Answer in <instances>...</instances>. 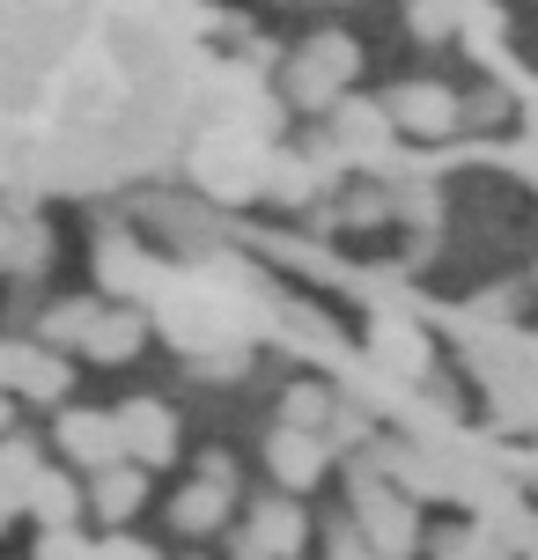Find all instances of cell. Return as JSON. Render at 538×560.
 I'll return each mask as SVG.
<instances>
[{
  "instance_id": "6da1fadb",
  "label": "cell",
  "mask_w": 538,
  "mask_h": 560,
  "mask_svg": "<svg viewBox=\"0 0 538 560\" xmlns=\"http://www.w3.org/2000/svg\"><path fill=\"white\" fill-rule=\"evenodd\" d=\"M192 177L207 185V199H258L266 177H273V148L252 133L214 126L207 140H192Z\"/></svg>"
},
{
  "instance_id": "7a4b0ae2",
  "label": "cell",
  "mask_w": 538,
  "mask_h": 560,
  "mask_svg": "<svg viewBox=\"0 0 538 560\" xmlns=\"http://www.w3.org/2000/svg\"><path fill=\"white\" fill-rule=\"evenodd\" d=\"M354 67H362V52H354V37L347 30H317L303 52L288 59V104H303V112H340L347 104V82H354Z\"/></svg>"
},
{
  "instance_id": "3957f363",
  "label": "cell",
  "mask_w": 538,
  "mask_h": 560,
  "mask_svg": "<svg viewBox=\"0 0 538 560\" xmlns=\"http://www.w3.org/2000/svg\"><path fill=\"white\" fill-rule=\"evenodd\" d=\"M67 384H74V369L59 362L52 347H37V339H0V392L59 398Z\"/></svg>"
},
{
  "instance_id": "277c9868",
  "label": "cell",
  "mask_w": 538,
  "mask_h": 560,
  "mask_svg": "<svg viewBox=\"0 0 538 560\" xmlns=\"http://www.w3.org/2000/svg\"><path fill=\"white\" fill-rule=\"evenodd\" d=\"M118 435H126V457H133L141 472L177 457V413L163 398H126V406H118Z\"/></svg>"
},
{
  "instance_id": "5b68a950",
  "label": "cell",
  "mask_w": 538,
  "mask_h": 560,
  "mask_svg": "<svg viewBox=\"0 0 538 560\" xmlns=\"http://www.w3.org/2000/svg\"><path fill=\"white\" fill-rule=\"evenodd\" d=\"M59 450L89 465V472H118L133 465L126 457V435H118V413H59Z\"/></svg>"
},
{
  "instance_id": "8992f818",
  "label": "cell",
  "mask_w": 538,
  "mask_h": 560,
  "mask_svg": "<svg viewBox=\"0 0 538 560\" xmlns=\"http://www.w3.org/2000/svg\"><path fill=\"white\" fill-rule=\"evenodd\" d=\"M354 516H362V532H369V546H376V560H406V553H413V509L398 502L391 487L362 479V502H354Z\"/></svg>"
},
{
  "instance_id": "52a82bcc",
  "label": "cell",
  "mask_w": 538,
  "mask_h": 560,
  "mask_svg": "<svg viewBox=\"0 0 538 560\" xmlns=\"http://www.w3.org/2000/svg\"><path fill=\"white\" fill-rule=\"evenodd\" d=\"M384 112H391V126H406V133H421V140H443L457 126V96L443 82H406L384 96Z\"/></svg>"
},
{
  "instance_id": "ba28073f",
  "label": "cell",
  "mask_w": 538,
  "mask_h": 560,
  "mask_svg": "<svg viewBox=\"0 0 538 560\" xmlns=\"http://www.w3.org/2000/svg\"><path fill=\"white\" fill-rule=\"evenodd\" d=\"M303 538H311L303 509L288 502V494H266V502L252 509V538H244V560H281V553H303Z\"/></svg>"
},
{
  "instance_id": "9c48e42d",
  "label": "cell",
  "mask_w": 538,
  "mask_h": 560,
  "mask_svg": "<svg viewBox=\"0 0 538 560\" xmlns=\"http://www.w3.org/2000/svg\"><path fill=\"white\" fill-rule=\"evenodd\" d=\"M369 362H376V376H398V384H413L428 369V339L406 325V317H376L369 325Z\"/></svg>"
},
{
  "instance_id": "30bf717a",
  "label": "cell",
  "mask_w": 538,
  "mask_h": 560,
  "mask_svg": "<svg viewBox=\"0 0 538 560\" xmlns=\"http://www.w3.org/2000/svg\"><path fill=\"white\" fill-rule=\"evenodd\" d=\"M96 273H104V288H112V295H163V288H171V273H163L141 244H126V236H118V244H104Z\"/></svg>"
},
{
  "instance_id": "8fae6325",
  "label": "cell",
  "mask_w": 538,
  "mask_h": 560,
  "mask_svg": "<svg viewBox=\"0 0 538 560\" xmlns=\"http://www.w3.org/2000/svg\"><path fill=\"white\" fill-rule=\"evenodd\" d=\"M266 465H273V479H281L288 494H303V487H317V472H325V443H317V435H295V428H273V435H266Z\"/></svg>"
},
{
  "instance_id": "7c38bea8",
  "label": "cell",
  "mask_w": 538,
  "mask_h": 560,
  "mask_svg": "<svg viewBox=\"0 0 538 560\" xmlns=\"http://www.w3.org/2000/svg\"><path fill=\"white\" fill-rule=\"evenodd\" d=\"M332 126H340V148H347V155H362V163H376V155L391 148V112H384V104L347 96L340 112H332Z\"/></svg>"
},
{
  "instance_id": "4fadbf2b",
  "label": "cell",
  "mask_w": 538,
  "mask_h": 560,
  "mask_svg": "<svg viewBox=\"0 0 538 560\" xmlns=\"http://www.w3.org/2000/svg\"><path fill=\"white\" fill-rule=\"evenodd\" d=\"M148 502V472L141 465H118V472H96V487H89V509L104 516V524H126L133 509Z\"/></svg>"
},
{
  "instance_id": "5bb4252c",
  "label": "cell",
  "mask_w": 538,
  "mask_h": 560,
  "mask_svg": "<svg viewBox=\"0 0 538 560\" xmlns=\"http://www.w3.org/2000/svg\"><path fill=\"white\" fill-rule=\"evenodd\" d=\"M37 479H45L37 443L8 435V443H0V509H30V487H37Z\"/></svg>"
},
{
  "instance_id": "9a60e30c",
  "label": "cell",
  "mask_w": 538,
  "mask_h": 560,
  "mask_svg": "<svg viewBox=\"0 0 538 560\" xmlns=\"http://www.w3.org/2000/svg\"><path fill=\"white\" fill-rule=\"evenodd\" d=\"M30 516L45 524V538L52 532H74V516H82V487L67 472H45L37 487H30Z\"/></svg>"
},
{
  "instance_id": "2e32d148",
  "label": "cell",
  "mask_w": 538,
  "mask_h": 560,
  "mask_svg": "<svg viewBox=\"0 0 538 560\" xmlns=\"http://www.w3.org/2000/svg\"><path fill=\"white\" fill-rule=\"evenodd\" d=\"M229 494H236V487H214V479H199V487H185V494H177L171 502V524L177 532H214V524H222L229 516Z\"/></svg>"
},
{
  "instance_id": "e0dca14e",
  "label": "cell",
  "mask_w": 538,
  "mask_h": 560,
  "mask_svg": "<svg viewBox=\"0 0 538 560\" xmlns=\"http://www.w3.org/2000/svg\"><path fill=\"white\" fill-rule=\"evenodd\" d=\"M141 339H148V325L133 317V310H104V317H96V332H89V347H82V354H96V362H126V354H133Z\"/></svg>"
},
{
  "instance_id": "ac0fdd59",
  "label": "cell",
  "mask_w": 538,
  "mask_h": 560,
  "mask_svg": "<svg viewBox=\"0 0 538 560\" xmlns=\"http://www.w3.org/2000/svg\"><path fill=\"white\" fill-rule=\"evenodd\" d=\"M96 317H104L96 303H59V310H45V325H37V347H89Z\"/></svg>"
},
{
  "instance_id": "d6986e66",
  "label": "cell",
  "mask_w": 538,
  "mask_h": 560,
  "mask_svg": "<svg viewBox=\"0 0 538 560\" xmlns=\"http://www.w3.org/2000/svg\"><path fill=\"white\" fill-rule=\"evenodd\" d=\"M332 420V398L317 392V384H295V392L281 398V428H295V435H317Z\"/></svg>"
},
{
  "instance_id": "ffe728a7",
  "label": "cell",
  "mask_w": 538,
  "mask_h": 560,
  "mask_svg": "<svg viewBox=\"0 0 538 560\" xmlns=\"http://www.w3.org/2000/svg\"><path fill=\"white\" fill-rule=\"evenodd\" d=\"M266 192H281L288 207H303V199H311V163H295V155H273V177H266Z\"/></svg>"
},
{
  "instance_id": "44dd1931",
  "label": "cell",
  "mask_w": 538,
  "mask_h": 560,
  "mask_svg": "<svg viewBox=\"0 0 538 560\" xmlns=\"http://www.w3.org/2000/svg\"><path fill=\"white\" fill-rule=\"evenodd\" d=\"M199 369V384H236L244 369H252V347H229V354H207V362H192Z\"/></svg>"
},
{
  "instance_id": "7402d4cb",
  "label": "cell",
  "mask_w": 538,
  "mask_h": 560,
  "mask_svg": "<svg viewBox=\"0 0 538 560\" xmlns=\"http://www.w3.org/2000/svg\"><path fill=\"white\" fill-rule=\"evenodd\" d=\"M325 560H376V546H369V532H354V524H332V532H325Z\"/></svg>"
},
{
  "instance_id": "603a6c76",
  "label": "cell",
  "mask_w": 538,
  "mask_h": 560,
  "mask_svg": "<svg viewBox=\"0 0 538 560\" xmlns=\"http://www.w3.org/2000/svg\"><path fill=\"white\" fill-rule=\"evenodd\" d=\"M37 560H96V546L82 532H52V538H37Z\"/></svg>"
},
{
  "instance_id": "cb8c5ba5",
  "label": "cell",
  "mask_w": 538,
  "mask_h": 560,
  "mask_svg": "<svg viewBox=\"0 0 538 560\" xmlns=\"http://www.w3.org/2000/svg\"><path fill=\"white\" fill-rule=\"evenodd\" d=\"M435 553H443V560H494V546H487V538H465V532H443V538H435Z\"/></svg>"
},
{
  "instance_id": "d4e9b609",
  "label": "cell",
  "mask_w": 538,
  "mask_h": 560,
  "mask_svg": "<svg viewBox=\"0 0 538 560\" xmlns=\"http://www.w3.org/2000/svg\"><path fill=\"white\" fill-rule=\"evenodd\" d=\"M96 560H155L141 546V538H104V546H96Z\"/></svg>"
},
{
  "instance_id": "484cf974",
  "label": "cell",
  "mask_w": 538,
  "mask_h": 560,
  "mask_svg": "<svg viewBox=\"0 0 538 560\" xmlns=\"http://www.w3.org/2000/svg\"><path fill=\"white\" fill-rule=\"evenodd\" d=\"M413 30H421V37H443V30H451V8H413Z\"/></svg>"
},
{
  "instance_id": "4316f807",
  "label": "cell",
  "mask_w": 538,
  "mask_h": 560,
  "mask_svg": "<svg viewBox=\"0 0 538 560\" xmlns=\"http://www.w3.org/2000/svg\"><path fill=\"white\" fill-rule=\"evenodd\" d=\"M8 420H15V398L0 392V443H8Z\"/></svg>"
}]
</instances>
